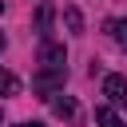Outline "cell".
I'll return each mask as SVG.
<instances>
[{
    "label": "cell",
    "instance_id": "6da1fadb",
    "mask_svg": "<svg viewBox=\"0 0 127 127\" xmlns=\"http://www.w3.org/2000/svg\"><path fill=\"white\" fill-rule=\"evenodd\" d=\"M64 75H67V56H64V48L52 44V40H44V48H40V75H36V91H40L44 99H52V95L64 87Z\"/></svg>",
    "mask_w": 127,
    "mask_h": 127
},
{
    "label": "cell",
    "instance_id": "7a4b0ae2",
    "mask_svg": "<svg viewBox=\"0 0 127 127\" xmlns=\"http://www.w3.org/2000/svg\"><path fill=\"white\" fill-rule=\"evenodd\" d=\"M103 95H107L111 103H127V79H123V75H107V79H103Z\"/></svg>",
    "mask_w": 127,
    "mask_h": 127
},
{
    "label": "cell",
    "instance_id": "3957f363",
    "mask_svg": "<svg viewBox=\"0 0 127 127\" xmlns=\"http://www.w3.org/2000/svg\"><path fill=\"white\" fill-rule=\"evenodd\" d=\"M52 111H56L60 119L67 115L71 123H79V107H75V99H71V95H64V99H60V95H52Z\"/></svg>",
    "mask_w": 127,
    "mask_h": 127
},
{
    "label": "cell",
    "instance_id": "277c9868",
    "mask_svg": "<svg viewBox=\"0 0 127 127\" xmlns=\"http://www.w3.org/2000/svg\"><path fill=\"white\" fill-rule=\"evenodd\" d=\"M95 123H99V127H127V123H123L111 107H99V111H95Z\"/></svg>",
    "mask_w": 127,
    "mask_h": 127
},
{
    "label": "cell",
    "instance_id": "5b68a950",
    "mask_svg": "<svg viewBox=\"0 0 127 127\" xmlns=\"http://www.w3.org/2000/svg\"><path fill=\"white\" fill-rule=\"evenodd\" d=\"M107 32L115 36V44L127 52V20H107Z\"/></svg>",
    "mask_w": 127,
    "mask_h": 127
},
{
    "label": "cell",
    "instance_id": "8992f818",
    "mask_svg": "<svg viewBox=\"0 0 127 127\" xmlns=\"http://www.w3.org/2000/svg\"><path fill=\"white\" fill-rule=\"evenodd\" d=\"M16 91H20V79H16L12 71L0 67V95H16Z\"/></svg>",
    "mask_w": 127,
    "mask_h": 127
},
{
    "label": "cell",
    "instance_id": "52a82bcc",
    "mask_svg": "<svg viewBox=\"0 0 127 127\" xmlns=\"http://www.w3.org/2000/svg\"><path fill=\"white\" fill-rule=\"evenodd\" d=\"M36 28H40V36L48 40V32H52V8H48V4H40V16H36Z\"/></svg>",
    "mask_w": 127,
    "mask_h": 127
},
{
    "label": "cell",
    "instance_id": "ba28073f",
    "mask_svg": "<svg viewBox=\"0 0 127 127\" xmlns=\"http://www.w3.org/2000/svg\"><path fill=\"white\" fill-rule=\"evenodd\" d=\"M64 20H67V28H71V32H79V28H83V20H79V12H75V8H67V12H64Z\"/></svg>",
    "mask_w": 127,
    "mask_h": 127
},
{
    "label": "cell",
    "instance_id": "9c48e42d",
    "mask_svg": "<svg viewBox=\"0 0 127 127\" xmlns=\"http://www.w3.org/2000/svg\"><path fill=\"white\" fill-rule=\"evenodd\" d=\"M16 127H44V123H16Z\"/></svg>",
    "mask_w": 127,
    "mask_h": 127
},
{
    "label": "cell",
    "instance_id": "30bf717a",
    "mask_svg": "<svg viewBox=\"0 0 127 127\" xmlns=\"http://www.w3.org/2000/svg\"><path fill=\"white\" fill-rule=\"evenodd\" d=\"M0 52H4V36H0Z\"/></svg>",
    "mask_w": 127,
    "mask_h": 127
},
{
    "label": "cell",
    "instance_id": "8fae6325",
    "mask_svg": "<svg viewBox=\"0 0 127 127\" xmlns=\"http://www.w3.org/2000/svg\"><path fill=\"white\" fill-rule=\"evenodd\" d=\"M0 12H4V0H0Z\"/></svg>",
    "mask_w": 127,
    "mask_h": 127
}]
</instances>
